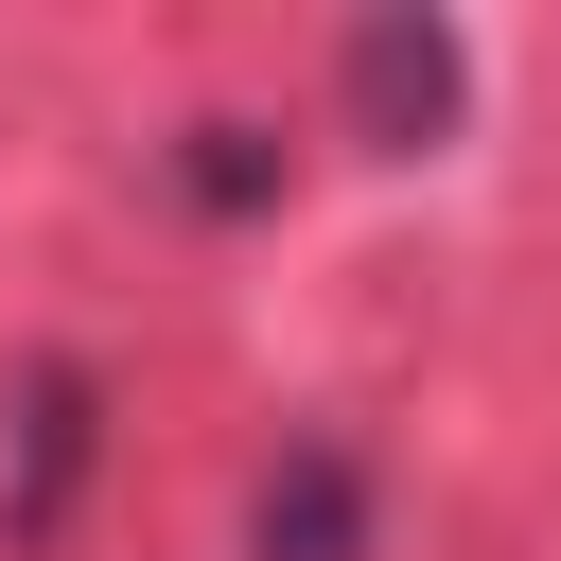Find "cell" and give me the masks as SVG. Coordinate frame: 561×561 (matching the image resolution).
<instances>
[{
	"mask_svg": "<svg viewBox=\"0 0 561 561\" xmlns=\"http://www.w3.org/2000/svg\"><path fill=\"white\" fill-rule=\"evenodd\" d=\"M175 193H193L210 228L280 210V123H175Z\"/></svg>",
	"mask_w": 561,
	"mask_h": 561,
	"instance_id": "277c9868",
	"label": "cell"
},
{
	"mask_svg": "<svg viewBox=\"0 0 561 561\" xmlns=\"http://www.w3.org/2000/svg\"><path fill=\"white\" fill-rule=\"evenodd\" d=\"M333 105H351V140H368V158H438V140L473 123V35H456L438 0H386V18H351Z\"/></svg>",
	"mask_w": 561,
	"mask_h": 561,
	"instance_id": "6da1fadb",
	"label": "cell"
},
{
	"mask_svg": "<svg viewBox=\"0 0 561 561\" xmlns=\"http://www.w3.org/2000/svg\"><path fill=\"white\" fill-rule=\"evenodd\" d=\"M88 456H105V368H88V351H35V368H18V403H0V543H18V561H35V543H70Z\"/></svg>",
	"mask_w": 561,
	"mask_h": 561,
	"instance_id": "7a4b0ae2",
	"label": "cell"
},
{
	"mask_svg": "<svg viewBox=\"0 0 561 561\" xmlns=\"http://www.w3.org/2000/svg\"><path fill=\"white\" fill-rule=\"evenodd\" d=\"M368 456L351 438H280L263 456V491H245V561H368Z\"/></svg>",
	"mask_w": 561,
	"mask_h": 561,
	"instance_id": "3957f363",
	"label": "cell"
}]
</instances>
